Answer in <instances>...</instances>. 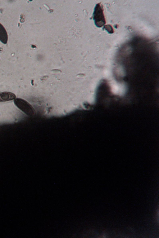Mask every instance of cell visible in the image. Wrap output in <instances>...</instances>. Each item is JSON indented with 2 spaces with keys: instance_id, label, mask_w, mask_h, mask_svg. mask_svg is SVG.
<instances>
[{
  "instance_id": "6da1fadb",
  "label": "cell",
  "mask_w": 159,
  "mask_h": 238,
  "mask_svg": "<svg viewBox=\"0 0 159 238\" xmlns=\"http://www.w3.org/2000/svg\"><path fill=\"white\" fill-rule=\"evenodd\" d=\"M103 8L101 3L97 4L94 8L93 14V19L95 25L98 27H101L106 23L103 13Z\"/></svg>"
},
{
  "instance_id": "7a4b0ae2",
  "label": "cell",
  "mask_w": 159,
  "mask_h": 238,
  "mask_svg": "<svg viewBox=\"0 0 159 238\" xmlns=\"http://www.w3.org/2000/svg\"><path fill=\"white\" fill-rule=\"evenodd\" d=\"M14 102L19 108L27 115L32 116L34 114L35 111L33 107L24 99L16 98L14 100Z\"/></svg>"
},
{
  "instance_id": "3957f363",
  "label": "cell",
  "mask_w": 159,
  "mask_h": 238,
  "mask_svg": "<svg viewBox=\"0 0 159 238\" xmlns=\"http://www.w3.org/2000/svg\"><path fill=\"white\" fill-rule=\"evenodd\" d=\"M15 97V95L11 92H3L0 93V102L10 101L14 99Z\"/></svg>"
},
{
  "instance_id": "277c9868",
  "label": "cell",
  "mask_w": 159,
  "mask_h": 238,
  "mask_svg": "<svg viewBox=\"0 0 159 238\" xmlns=\"http://www.w3.org/2000/svg\"><path fill=\"white\" fill-rule=\"evenodd\" d=\"M8 35L7 32L2 25L0 23V40L4 44L7 43Z\"/></svg>"
},
{
  "instance_id": "5b68a950",
  "label": "cell",
  "mask_w": 159,
  "mask_h": 238,
  "mask_svg": "<svg viewBox=\"0 0 159 238\" xmlns=\"http://www.w3.org/2000/svg\"><path fill=\"white\" fill-rule=\"evenodd\" d=\"M103 28L107 30L109 33H112L114 32L112 26L110 25H105L104 26Z\"/></svg>"
}]
</instances>
